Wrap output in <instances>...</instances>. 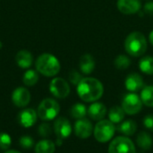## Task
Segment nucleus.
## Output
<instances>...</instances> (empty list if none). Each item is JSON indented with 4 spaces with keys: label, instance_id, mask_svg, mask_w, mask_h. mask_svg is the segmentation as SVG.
<instances>
[{
    "label": "nucleus",
    "instance_id": "obj_1",
    "mask_svg": "<svg viewBox=\"0 0 153 153\" xmlns=\"http://www.w3.org/2000/svg\"><path fill=\"white\" fill-rule=\"evenodd\" d=\"M104 93L102 83L94 78H83L77 85V94L84 102H95Z\"/></svg>",
    "mask_w": 153,
    "mask_h": 153
},
{
    "label": "nucleus",
    "instance_id": "obj_2",
    "mask_svg": "<svg viewBox=\"0 0 153 153\" xmlns=\"http://www.w3.org/2000/svg\"><path fill=\"white\" fill-rule=\"evenodd\" d=\"M125 50L132 57H142L147 50L146 37L141 32H133L125 40Z\"/></svg>",
    "mask_w": 153,
    "mask_h": 153
},
{
    "label": "nucleus",
    "instance_id": "obj_3",
    "mask_svg": "<svg viewBox=\"0 0 153 153\" xmlns=\"http://www.w3.org/2000/svg\"><path fill=\"white\" fill-rule=\"evenodd\" d=\"M36 70L45 77L56 76L61 69L58 59L50 53H43L39 55L35 62Z\"/></svg>",
    "mask_w": 153,
    "mask_h": 153
},
{
    "label": "nucleus",
    "instance_id": "obj_4",
    "mask_svg": "<svg viewBox=\"0 0 153 153\" xmlns=\"http://www.w3.org/2000/svg\"><path fill=\"white\" fill-rule=\"evenodd\" d=\"M60 112L59 104L52 98L42 100L38 106V116L43 121H50L55 119Z\"/></svg>",
    "mask_w": 153,
    "mask_h": 153
},
{
    "label": "nucleus",
    "instance_id": "obj_5",
    "mask_svg": "<svg viewBox=\"0 0 153 153\" xmlns=\"http://www.w3.org/2000/svg\"><path fill=\"white\" fill-rule=\"evenodd\" d=\"M116 132L114 123L110 120H100L98 122L93 130L95 139L101 143L108 142L112 139Z\"/></svg>",
    "mask_w": 153,
    "mask_h": 153
},
{
    "label": "nucleus",
    "instance_id": "obj_6",
    "mask_svg": "<svg viewBox=\"0 0 153 153\" xmlns=\"http://www.w3.org/2000/svg\"><path fill=\"white\" fill-rule=\"evenodd\" d=\"M108 153H136L134 142L126 136L115 138L108 146Z\"/></svg>",
    "mask_w": 153,
    "mask_h": 153
},
{
    "label": "nucleus",
    "instance_id": "obj_7",
    "mask_svg": "<svg viewBox=\"0 0 153 153\" xmlns=\"http://www.w3.org/2000/svg\"><path fill=\"white\" fill-rule=\"evenodd\" d=\"M143 105L141 97L134 92L126 94L122 101V108L126 114L130 115L138 114L142 110Z\"/></svg>",
    "mask_w": 153,
    "mask_h": 153
},
{
    "label": "nucleus",
    "instance_id": "obj_8",
    "mask_svg": "<svg viewBox=\"0 0 153 153\" xmlns=\"http://www.w3.org/2000/svg\"><path fill=\"white\" fill-rule=\"evenodd\" d=\"M50 93L56 98H65L69 96L71 88L69 83L62 78H55L49 84Z\"/></svg>",
    "mask_w": 153,
    "mask_h": 153
},
{
    "label": "nucleus",
    "instance_id": "obj_9",
    "mask_svg": "<svg viewBox=\"0 0 153 153\" xmlns=\"http://www.w3.org/2000/svg\"><path fill=\"white\" fill-rule=\"evenodd\" d=\"M54 132L58 139H65L72 133V125L65 117H58L54 123Z\"/></svg>",
    "mask_w": 153,
    "mask_h": 153
},
{
    "label": "nucleus",
    "instance_id": "obj_10",
    "mask_svg": "<svg viewBox=\"0 0 153 153\" xmlns=\"http://www.w3.org/2000/svg\"><path fill=\"white\" fill-rule=\"evenodd\" d=\"M12 101L17 107H25L30 101V93L26 87H18L12 93Z\"/></svg>",
    "mask_w": 153,
    "mask_h": 153
},
{
    "label": "nucleus",
    "instance_id": "obj_11",
    "mask_svg": "<svg viewBox=\"0 0 153 153\" xmlns=\"http://www.w3.org/2000/svg\"><path fill=\"white\" fill-rule=\"evenodd\" d=\"M93 132L92 124L85 118L78 119L74 124V133L75 135L81 139L89 138Z\"/></svg>",
    "mask_w": 153,
    "mask_h": 153
},
{
    "label": "nucleus",
    "instance_id": "obj_12",
    "mask_svg": "<svg viewBox=\"0 0 153 153\" xmlns=\"http://www.w3.org/2000/svg\"><path fill=\"white\" fill-rule=\"evenodd\" d=\"M38 118V113L32 108H25L22 110L18 115V122L24 128H30L33 126Z\"/></svg>",
    "mask_w": 153,
    "mask_h": 153
},
{
    "label": "nucleus",
    "instance_id": "obj_13",
    "mask_svg": "<svg viewBox=\"0 0 153 153\" xmlns=\"http://www.w3.org/2000/svg\"><path fill=\"white\" fill-rule=\"evenodd\" d=\"M117 9L124 14H134L141 10L140 0H117Z\"/></svg>",
    "mask_w": 153,
    "mask_h": 153
},
{
    "label": "nucleus",
    "instance_id": "obj_14",
    "mask_svg": "<svg viewBox=\"0 0 153 153\" xmlns=\"http://www.w3.org/2000/svg\"><path fill=\"white\" fill-rule=\"evenodd\" d=\"M125 86L128 91L134 92V93L137 92V91L143 89V87L144 86L143 78L140 74H138L136 72H133L126 77V78L125 80Z\"/></svg>",
    "mask_w": 153,
    "mask_h": 153
},
{
    "label": "nucleus",
    "instance_id": "obj_15",
    "mask_svg": "<svg viewBox=\"0 0 153 153\" xmlns=\"http://www.w3.org/2000/svg\"><path fill=\"white\" fill-rule=\"evenodd\" d=\"M15 61L21 69H29L33 64V56L27 50H21L15 55Z\"/></svg>",
    "mask_w": 153,
    "mask_h": 153
},
{
    "label": "nucleus",
    "instance_id": "obj_16",
    "mask_svg": "<svg viewBox=\"0 0 153 153\" xmlns=\"http://www.w3.org/2000/svg\"><path fill=\"white\" fill-rule=\"evenodd\" d=\"M88 115L92 120L100 121L107 115V107L102 103L95 102L90 106L88 109Z\"/></svg>",
    "mask_w": 153,
    "mask_h": 153
},
{
    "label": "nucleus",
    "instance_id": "obj_17",
    "mask_svg": "<svg viewBox=\"0 0 153 153\" xmlns=\"http://www.w3.org/2000/svg\"><path fill=\"white\" fill-rule=\"evenodd\" d=\"M95 60L91 54H84L81 57L79 61L80 70L84 75L91 74L95 69Z\"/></svg>",
    "mask_w": 153,
    "mask_h": 153
},
{
    "label": "nucleus",
    "instance_id": "obj_18",
    "mask_svg": "<svg viewBox=\"0 0 153 153\" xmlns=\"http://www.w3.org/2000/svg\"><path fill=\"white\" fill-rule=\"evenodd\" d=\"M119 133H123L125 136H132L137 131V124L133 120H126L117 127Z\"/></svg>",
    "mask_w": 153,
    "mask_h": 153
},
{
    "label": "nucleus",
    "instance_id": "obj_19",
    "mask_svg": "<svg viewBox=\"0 0 153 153\" xmlns=\"http://www.w3.org/2000/svg\"><path fill=\"white\" fill-rule=\"evenodd\" d=\"M56 150V144L49 140L39 141L35 145L36 153H54Z\"/></svg>",
    "mask_w": 153,
    "mask_h": 153
},
{
    "label": "nucleus",
    "instance_id": "obj_20",
    "mask_svg": "<svg viewBox=\"0 0 153 153\" xmlns=\"http://www.w3.org/2000/svg\"><path fill=\"white\" fill-rule=\"evenodd\" d=\"M39 79V72L35 69H28L24 72L22 77V82L26 87L35 86Z\"/></svg>",
    "mask_w": 153,
    "mask_h": 153
},
{
    "label": "nucleus",
    "instance_id": "obj_21",
    "mask_svg": "<svg viewBox=\"0 0 153 153\" xmlns=\"http://www.w3.org/2000/svg\"><path fill=\"white\" fill-rule=\"evenodd\" d=\"M136 141H137L138 146L144 151L150 150L152 146V138L146 132H141L138 134Z\"/></svg>",
    "mask_w": 153,
    "mask_h": 153
},
{
    "label": "nucleus",
    "instance_id": "obj_22",
    "mask_svg": "<svg viewBox=\"0 0 153 153\" xmlns=\"http://www.w3.org/2000/svg\"><path fill=\"white\" fill-rule=\"evenodd\" d=\"M125 111L124 109L122 108V106H113L109 112H108V118L109 120L114 123V124H119L121 123L124 118H125Z\"/></svg>",
    "mask_w": 153,
    "mask_h": 153
},
{
    "label": "nucleus",
    "instance_id": "obj_23",
    "mask_svg": "<svg viewBox=\"0 0 153 153\" xmlns=\"http://www.w3.org/2000/svg\"><path fill=\"white\" fill-rule=\"evenodd\" d=\"M139 69L146 75H153V57H143L139 61Z\"/></svg>",
    "mask_w": 153,
    "mask_h": 153
},
{
    "label": "nucleus",
    "instance_id": "obj_24",
    "mask_svg": "<svg viewBox=\"0 0 153 153\" xmlns=\"http://www.w3.org/2000/svg\"><path fill=\"white\" fill-rule=\"evenodd\" d=\"M140 97L143 105L148 107H153V86L143 87Z\"/></svg>",
    "mask_w": 153,
    "mask_h": 153
},
{
    "label": "nucleus",
    "instance_id": "obj_25",
    "mask_svg": "<svg viewBox=\"0 0 153 153\" xmlns=\"http://www.w3.org/2000/svg\"><path fill=\"white\" fill-rule=\"evenodd\" d=\"M87 114H88V110H87L86 106L81 103H77V104L74 105L70 109L71 116L74 119H77V120L84 118Z\"/></svg>",
    "mask_w": 153,
    "mask_h": 153
},
{
    "label": "nucleus",
    "instance_id": "obj_26",
    "mask_svg": "<svg viewBox=\"0 0 153 153\" xmlns=\"http://www.w3.org/2000/svg\"><path fill=\"white\" fill-rule=\"evenodd\" d=\"M131 64V59L124 54H120L118 56L116 57L115 60H114V65L117 69L120 70H124L129 68Z\"/></svg>",
    "mask_w": 153,
    "mask_h": 153
},
{
    "label": "nucleus",
    "instance_id": "obj_27",
    "mask_svg": "<svg viewBox=\"0 0 153 153\" xmlns=\"http://www.w3.org/2000/svg\"><path fill=\"white\" fill-rule=\"evenodd\" d=\"M12 143V139L10 135L6 133H0V149L6 151L9 149Z\"/></svg>",
    "mask_w": 153,
    "mask_h": 153
},
{
    "label": "nucleus",
    "instance_id": "obj_28",
    "mask_svg": "<svg viewBox=\"0 0 153 153\" xmlns=\"http://www.w3.org/2000/svg\"><path fill=\"white\" fill-rule=\"evenodd\" d=\"M19 144L24 150H30L34 146V141L30 136H22L19 140Z\"/></svg>",
    "mask_w": 153,
    "mask_h": 153
},
{
    "label": "nucleus",
    "instance_id": "obj_29",
    "mask_svg": "<svg viewBox=\"0 0 153 153\" xmlns=\"http://www.w3.org/2000/svg\"><path fill=\"white\" fill-rule=\"evenodd\" d=\"M82 78H83L82 75L79 71L74 70H74H71L70 73H69V75H68V80L73 85H75V86H77Z\"/></svg>",
    "mask_w": 153,
    "mask_h": 153
},
{
    "label": "nucleus",
    "instance_id": "obj_30",
    "mask_svg": "<svg viewBox=\"0 0 153 153\" xmlns=\"http://www.w3.org/2000/svg\"><path fill=\"white\" fill-rule=\"evenodd\" d=\"M38 132H39V134L41 137L47 138V137H48V136L51 134L52 130H51V127H50V125H49L48 124L44 123V124H41L39 126Z\"/></svg>",
    "mask_w": 153,
    "mask_h": 153
},
{
    "label": "nucleus",
    "instance_id": "obj_31",
    "mask_svg": "<svg viewBox=\"0 0 153 153\" xmlns=\"http://www.w3.org/2000/svg\"><path fill=\"white\" fill-rule=\"evenodd\" d=\"M143 125L146 129L153 131V115H148L143 118Z\"/></svg>",
    "mask_w": 153,
    "mask_h": 153
},
{
    "label": "nucleus",
    "instance_id": "obj_32",
    "mask_svg": "<svg viewBox=\"0 0 153 153\" xmlns=\"http://www.w3.org/2000/svg\"><path fill=\"white\" fill-rule=\"evenodd\" d=\"M143 11L144 13H146L147 14L149 15H153V2L152 1H150V2H147L144 6H143Z\"/></svg>",
    "mask_w": 153,
    "mask_h": 153
},
{
    "label": "nucleus",
    "instance_id": "obj_33",
    "mask_svg": "<svg viewBox=\"0 0 153 153\" xmlns=\"http://www.w3.org/2000/svg\"><path fill=\"white\" fill-rule=\"evenodd\" d=\"M149 40H150V42L151 44L153 45V30L150 32V35H149Z\"/></svg>",
    "mask_w": 153,
    "mask_h": 153
},
{
    "label": "nucleus",
    "instance_id": "obj_34",
    "mask_svg": "<svg viewBox=\"0 0 153 153\" xmlns=\"http://www.w3.org/2000/svg\"><path fill=\"white\" fill-rule=\"evenodd\" d=\"M4 153H21L20 151H13V150H10V151H6Z\"/></svg>",
    "mask_w": 153,
    "mask_h": 153
},
{
    "label": "nucleus",
    "instance_id": "obj_35",
    "mask_svg": "<svg viewBox=\"0 0 153 153\" xmlns=\"http://www.w3.org/2000/svg\"><path fill=\"white\" fill-rule=\"evenodd\" d=\"M2 47H3V43H2V41H0V49H1Z\"/></svg>",
    "mask_w": 153,
    "mask_h": 153
}]
</instances>
